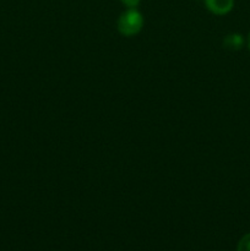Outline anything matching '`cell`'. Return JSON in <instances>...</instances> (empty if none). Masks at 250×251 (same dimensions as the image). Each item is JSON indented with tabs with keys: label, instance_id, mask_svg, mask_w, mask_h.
Returning a JSON list of instances; mask_svg holds the SVG:
<instances>
[{
	"label": "cell",
	"instance_id": "1",
	"mask_svg": "<svg viewBox=\"0 0 250 251\" xmlns=\"http://www.w3.org/2000/svg\"><path fill=\"white\" fill-rule=\"evenodd\" d=\"M118 31L125 37H132L139 33L144 26V17L136 9H127L118 19Z\"/></svg>",
	"mask_w": 250,
	"mask_h": 251
},
{
	"label": "cell",
	"instance_id": "2",
	"mask_svg": "<svg viewBox=\"0 0 250 251\" xmlns=\"http://www.w3.org/2000/svg\"><path fill=\"white\" fill-rule=\"evenodd\" d=\"M208 11L215 15H225L232 11L234 0H205Z\"/></svg>",
	"mask_w": 250,
	"mask_h": 251
},
{
	"label": "cell",
	"instance_id": "3",
	"mask_svg": "<svg viewBox=\"0 0 250 251\" xmlns=\"http://www.w3.org/2000/svg\"><path fill=\"white\" fill-rule=\"evenodd\" d=\"M243 44H244V39L238 33L228 34L223 39V47L225 49H229V50H239V49H242Z\"/></svg>",
	"mask_w": 250,
	"mask_h": 251
},
{
	"label": "cell",
	"instance_id": "4",
	"mask_svg": "<svg viewBox=\"0 0 250 251\" xmlns=\"http://www.w3.org/2000/svg\"><path fill=\"white\" fill-rule=\"evenodd\" d=\"M237 251H250V233L245 234L244 237L239 240Z\"/></svg>",
	"mask_w": 250,
	"mask_h": 251
},
{
	"label": "cell",
	"instance_id": "5",
	"mask_svg": "<svg viewBox=\"0 0 250 251\" xmlns=\"http://www.w3.org/2000/svg\"><path fill=\"white\" fill-rule=\"evenodd\" d=\"M120 1L123 2V5H125L126 7H129V9H135V7L140 4V1H141V0H120Z\"/></svg>",
	"mask_w": 250,
	"mask_h": 251
},
{
	"label": "cell",
	"instance_id": "6",
	"mask_svg": "<svg viewBox=\"0 0 250 251\" xmlns=\"http://www.w3.org/2000/svg\"><path fill=\"white\" fill-rule=\"evenodd\" d=\"M248 47H249V49H250V32H249V34H248Z\"/></svg>",
	"mask_w": 250,
	"mask_h": 251
}]
</instances>
